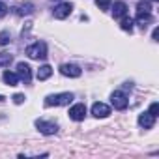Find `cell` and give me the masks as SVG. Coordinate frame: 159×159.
<instances>
[{"mask_svg": "<svg viewBox=\"0 0 159 159\" xmlns=\"http://www.w3.org/2000/svg\"><path fill=\"white\" fill-rule=\"evenodd\" d=\"M73 101V94L71 92H62V94H51L45 98V107H62V105H69Z\"/></svg>", "mask_w": 159, "mask_h": 159, "instance_id": "cell-1", "label": "cell"}, {"mask_svg": "<svg viewBox=\"0 0 159 159\" xmlns=\"http://www.w3.org/2000/svg\"><path fill=\"white\" fill-rule=\"evenodd\" d=\"M26 54L32 60H45L47 58V45H45V41H36L30 47H26Z\"/></svg>", "mask_w": 159, "mask_h": 159, "instance_id": "cell-2", "label": "cell"}, {"mask_svg": "<svg viewBox=\"0 0 159 159\" xmlns=\"http://www.w3.org/2000/svg\"><path fill=\"white\" fill-rule=\"evenodd\" d=\"M111 103H112V107H114L116 111H124V109H127L129 99H127V96H125L122 90H116V92H112V96H111Z\"/></svg>", "mask_w": 159, "mask_h": 159, "instance_id": "cell-3", "label": "cell"}, {"mask_svg": "<svg viewBox=\"0 0 159 159\" xmlns=\"http://www.w3.org/2000/svg\"><path fill=\"white\" fill-rule=\"evenodd\" d=\"M17 77L25 84H30L32 83V67L28 64H25V62H19L17 64Z\"/></svg>", "mask_w": 159, "mask_h": 159, "instance_id": "cell-4", "label": "cell"}, {"mask_svg": "<svg viewBox=\"0 0 159 159\" xmlns=\"http://www.w3.org/2000/svg\"><path fill=\"white\" fill-rule=\"evenodd\" d=\"M84 116H86V105L84 103H77L69 109V118L73 122H83Z\"/></svg>", "mask_w": 159, "mask_h": 159, "instance_id": "cell-5", "label": "cell"}, {"mask_svg": "<svg viewBox=\"0 0 159 159\" xmlns=\"http://www.w3.org/2000/svg\"><path fill=\"white\" fill-rule=\"evenodd\" d=\"M71 11H73V4H71V2H62V4H58V6L52 10V15H54L56 19H66V17L71 15Z\"/></svg>", "mask_w": 159, "mask_h": 159, "instance_id": "cell-6", "label": "cell"}, {"mask_svg": "<svg viewBox=\"0 0 159 159\" xmlns=\"http://www.w3.org/2000/svg\"><path fill=\"white\" fill-rule=\"evenodd\" d=\"M36 127L43 135H54L58 131V125L54 122H47V120H36Z\"/></svg>", "mask_w": 159, "mask_h": 159, "instance_id": "cell-7", "label": "cell"}, {"mask_svg": "<svg viewBox=\"0 0 159 159\" xmlns=\"http://www.w3.org/2000/svg\"><path fill=\"white\" fill-rule=\"evenodd\" d=\"M60 73L64 77H71V79H77V77H81L83 75V69L75 66V64H62L60 66Z\"/></svg>", "mask_w": 159, "mask_h": 159, "instance_id": "cell-8", "label": "cell"}, {"mask_svg": "<svg viewBox=\"0 0 159 159\" xmlns=\"http://www.w3.org/2000/svg\"><path fill=\"white\" fill-rule=\"evenodd\" d=\"M92 114L96 116V118H107L109 114H111V107L109 105H105V103H94L92 105Z\"/></svg>", "mask_w": 159, "mask_h": 159, "instance_id": "cell-9", "label": "cell"}, {"mask_svg": "<svg viewBox=\"0 0 159 159\" xmlns=\"http://www.w3.org/2000/svg\"><path fill=\"white\" fill-rule=\"evenodd\" d=\"M127 15V4L125 2H114V6H112V17L114 19H122V17H125Z\"/></svg>", "mask_w": 159, "mask_h": 159, "instance_id": "cell-10", "label": "cell"}, {"mask_svg": "<svg viewBox=\"0 0 159 159\" xmlns=\"http://www.w3.org/2000/svg\"><path fill=\"white\" fill-rule=\"evenodd\" d=\"M11 10H13L15 15L23 17V15H30V13H34V4L25 2V4H19V6H15V8H11Z\"/></svg>", "mask_w": 159, "mask_h": 159, "instance_id": "cell-11", "label": "cell"}, {"mask_svg": "<svg viewBox=\"0 0 159 159\" xmlns=\"http://www.w3.org/2000/svg\"><path fill=\"white\" fill-rule=\"evenodd\" d=\"M153 124H155V116H152L150 112H142V114L139 116V125H140V127H144V129H152Z\"/></svg>", "mask_w": 159, "mask_h": 159, "instance_id": "cell-12", "label": "cell"}, {"mask_svg": "<svg viewBox=\"0 0 159 159\" xmlns=\"http://www.w3.org/2000/svg\"><path fill=\"white\" fill-rule=\"evenodd\" d=\"M152 21H153L152 11H150V13H137V19H135V23H137L139 26H142V28H146Z\"/></svg>", "mask_w": 159, "mask_h": 159, "instance_id": "cell-13", "label": "cell"}, {"mask_svg": "<svg viewBox=\"0 0 159 159\" xmlns=\"http://www.w3.org/2000/svg\"><path fill=\"white\" fill-rule=\"evenodd\" d=\"M2 81H4L8 86H17V84H19V77H17V73L6 71V73L2 75Z\"/></svg>", "mask_w": 159, "mask_h": 159, "instance_id": "cell-14", "label": "cell"}, {"mask_svg": "<svg viewBox=\"0 0 159 159\" xmlns=\"http://www.w3.org/2000/svg\"><path fill=\"white\" fill-rule=\"evenodd\" d=\"M52 75V67L51 66H41L39 69H38V79H39V81H45V79H49Z\"/></svg>", "mask_w": 159, "mask_h": 159, "instance_id": "cell-15", "label": "cell"}, {"mask_svg": "<svg viewBox=\"0 0 159 159\" xmlns=\"http://www.w3.org/2000/svg\"><path fill=\"white\" fill-rule=\"evenodd\" d=\"M152 11V2L150 0H140L137 4V13H150Z\"/></svg>", "mask_w": 159, "mask_h": 159, "instance_id": "cell-16", "label": "cell"}, {"mask_svg": "<svg viewBox=\"0 0 159 159\" xmlns=\"http://www.w3.org/2000/svg\"><path fill=\"white\" fill-rule=\"evenodd\" d=\"M133 25H135V21L131 19V17H122V23H120V26H122V30H125V32H133Z\"/></svg>", "mask_w": 159, "mask_h": 159, "instance_id": "cell-17", "label": "cell"}, {"mask_svg": "<svg viewBox=\"0 0 159 159\" xmlns=\"http://www.w3.org/2000/svg\"><path fill=\"white\" fill-rule=\"evenodd\" d=\"M11 62H13V56H11L10 52H0V66L6 67V66H10Z\"/></svg>", "mask_w": 159, "mask_h": 159, "instance_id": "cell-18", "label": "cell"}, {"mask_svg": "<svg viewBox=\"0 0 159 159\" xmlns=\"http://www.w3.org/2000/svg\"><path fill=\"white\" fill-rule=\"evenodd\" d=\"M96 4H98V8H99V10L107 11V10L111 8V4H112V0H96Z\"/></svg>", "mask_w": 159, "mask_h": 159, "instance_id": "cell-19", "label": "cell"}, {"mask_svg": "<svg viewBox=\"0 0 159 159\" xmlns=\"http://www.w3.org/2000/svg\"><path fill=\"white\" fill-rule=\"evenodd\" d=\"M11 41V36H10V32H0V45H8Z\"/></svg>", "mask_w": 159, "mask_h": 159, "instance_id": "cell-20", "label": "cell"}, {"mask_svg": "<svg viewBox=\"0 0 159 159\" xmlns=\"http://www.w3.org/2000/svg\"><path fill=\"white\" fill-rule=\"evenodd\" d=\"M148 112H150L152 116H155V118H157V114H159V103H152V105H150V111H148Z\"/></svg>", "mask_w": 159, "mask_h": 159, "instance_id": "cell-21", "label": "cell"}, {"mask_svg": "<svg viewBox=\"0 0 159 159\" xmlns=\"http://www.w3.org/2000/svg\"><path fill=\"white\" fill-rule=\"evenodd\" d=\"M25 99H26V98H25V94H15V96H13V103H15V105L25 103Z\"/></svg>", "mask_w": 159, "mask_h": 159, "instance_id": "cell-22", "label": "cell"}, {"mask_svg": "<svg viewBox=\"0 0 159 159\" xmlns=\"http://www.w3.org/2000/svg\"><path fill=\"white\" fill-rule=\"evenodd\" d=\"M8 10H10V8H8V6H6L4 2H0V19H2V17H4V15L8 13Z\"/></svg>", "mask_w": 159, "mask_h": 159, "instance_id": "cell-23", "label": "cell"}, {"mask_svg": "<svg viewBox=\"0 0 159 159\" xmlns=\"http://www.w3.org/2000/svg\"><path fill=\"white\" fill-rule=\"evenodd\" d=\"M152 36H153V39H155V41H157V38H159V30H157V28H155V30H153V34H152Z\"/></svg>", "mask_w": 159, "mask_h": 159, "instance_id": "cell-24", "label": "cell"}, {"mask_svg": "<svg viewBox=\"0 0 159 159\" xmlns=\"http://www.w3.org/2000/svg\"><path fill=\"white\" fill-rule=\"evenodd\" d=\"M4 99H6V98H4V96H0V101H4Z\"/></svg>", "mask_w": 159, "mask_h": 159, "instance_id": "cell-25", "label": "cell"}, {"mask_svg": "<svg viewBox=\"0 0 159 159\" xmlns=\"http://www.w3.org/2000/svg\"><path fill=\"white\" fill-rule=\"evenodd\" d=\"M152 2H159V0H152Z\"/></svg>", "mask_w": 159, "mask_h": 159, "instance_id": "cell-26", "label": "cell"}]
</instances>
